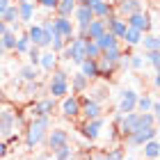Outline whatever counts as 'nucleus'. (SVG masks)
<instances>
[{
    "label": "nucleus",
    "mask_w": 160,
    "mask_h": 160,
    "mask_svg": "<svg viewBox=\"0 0 160 160\" xmlns=\"http://www.w3.org/2000/svg\"><path fill=\"white\" fill-rule=\"evenodd\" d=\"M48 130H50V117H32L25 123V130H23L25 147L34 149V147H39V144H43Z\"/></svg>",
    "instance_id": "f257e3e1"
},
{
    "label": "nucleus",
    "mask_w": 160,
    "mask_h": 160,
    "mask_svg": "<svg viewBox=\"0 0 160 160\" xmlns=\"http://www.w3.org/2000/svg\"><path fill=\"white\" fill-rule=\"evenodd\" d=\"M158 119L153 117L151 112H130V114H123V119L119 121V135L121 140L128 135H133L135 130H142V128H149V126H156Z\"/></svg>",
    "instance_id": "f03ea898"
},
{
    "label": "nucleus",
    "mask_w": 160,
    "mask_h": 160,
    "mask_svg": "<svg viewBox=\"0 0 160 160\" xmlns=\"http://www.w3.org/2000/svg\"><path fill=\"white\" fill-rule=\"evenodd\" d=\"M46 92L50 94V98H64V96H69V73L64 69H55L53 71V76H50L48 80V87H46Z\"/></svg>",
    "instance_id": "7ed1b4c3"
},
{
    "label": "nucleus",
    "mask_w": 160,
    "mask_h": 160,
    "mask_svg": "<svg viewBox=\"0 0 160 160\" xmlns=\"http://www.w3.org/2000/svg\"><path fill=\"white\" fill-rule=\"evenodd\" d=\"M57 60H64V62H73V64H82L87 57H85V39L82 37H73L67 41V46L60 55H57Z\"/></svg>",
    "instance_id": "20e7f679"
},
{
    "label": "nucleus",
    "mask_w": 160,
    "mask_h": 160,
    "mask_svg": "<svg viewBox=\"0 0 160 160\" xmlns=\"http://www.w3.org/2000/svg\"><path fill=\"white\" fill-rule=\"evenodd\" d=\"M18 119H16V110L12 103L0 105V137H9L12 133H16Z\"/></svg>",
    "instance_id": "39448f33"
},
{
    "label": "nucleus",
    "mask_w": 160,
    "mask_h": 160,
    "mask_svg": "<svg viewBox=\"0 0 160 160\" xmlns=\"http://www.w3.org/2000/svg\"><path fill=\"white\" fill-rule=\"evenodd\" d=\"M151 140H158V126H149V128H142V130H135L133 135H128V137H123V147H130V149H135V147H144L147 142Z\"/></svg>",
    "instance_id": "423d86ee"
},
{
    "label": "nucleus",
    "mask_w": 160,
    "mask_h": 160,
    "mask_svg": "<svg viewBox=\"0 0 160 160\" xmlns=\"http://www.w3.org/2000/svg\"><path fill=\"white\" fill-rule=\"evenodd\" d=\"M123 21H126V25H128V28H133V30L142 32V34H147V32H151V30L156 28L147 9H144V12H137V14H133V16L123 18Z\"/></svg>",
    "instance_id": "0eeeda50"
},
{
    "label": "nucleus",
    "mask_w": 160,
    "mask_h": 160,
    "mask_svg": "<svg viewBox=\"0 0 160 160\" xmlns=\"http://www.w3.org/2000/svg\"><path fill=\"white\" fill-rule=\"evenodd\" d=\"M53 37H62L64 41L73 39V37H76V23H73L71 18L55 16V18H53Z\"/></svg>",
    "instance_id": "6e6552de"
},
{
    "label": "nucleus",
    "mask_w": 160,
    "mask_h": 160,
    "mask_svg": "<svg viewBox=\"0 0 160 160\" xmlns=\"http://www.w3.org/2000/svg\"><path fill=\"white\" fill-rule=\"evenodd\" d=\"M64 144H69V130H64V128H53V130H48V135H46L48 153H55V151L62 149Z\"/></svg>",
    "instance_id": "1a4fd4ad"
},
{
    "label": "nucleus",
    "mask_w": 160,
    "mask_h": 160,
    "mask_svg": "<svg viewBox=\"0 0 160 160\" xmlns=\"http://www.w3.org/2000/svg\"><path fill=\"white\" fill-rule=\"evenodd\" d=\"M80 98V114H82V121H92V119H98L103 117V105L101 103H94L87 96H78Z\"/></svg>",
    "instance_id": "9d476101"
},
{
    "label": "nucleus",
    "mask_w": 160,
    "mask_h": 160,
    "mask_svg": "<svg viewBox=\"0 0 160 160\" xmlns=\"http://www.w3.org/2000/svg\"><path fill=\"white\" fill-rule=\"evenodd\" d=\"M137 94L135 89H121V94H119V105H117V112H121V114H130V112H135V105H137Z\"/></svg>",
    "instance_id": "9b49d317"
},
{
    "label": "nucleus",
    "mask_w": 160,
    "mask_h": 160,
    "mask_svg": "<svg viewBox=\"0 0 160 160\" xmlns=\"http://www.w3.org/2000/svg\"><path fill=\"white\" fill-rule=\"evenodd\" d=\"M137 12H144V0H119L114 7V14L119 18H128Z\"/></svg>",
    "instance_id": "f8f14e48"
},
{
    "label": "nucleus",
    "mask_w": 160,
    "mask_h": 160,
    "mask_svg": "<svg viewBox=\"0 0 160 160\" xmlns=\"http://www.w3.org/2000/svg\"><path fill=\"white\" fill-rule=\"evenodd\" d=\"M103 126H105V117H98V119H92V121H82V123H80V133H82L85 140L96 142Z\"/></svg>",
    "instance_id": "ddd939ff"
},
{
    "label": "nucleus",
    "mask_w": 160,
    "mask_h": 160,
    "mask_svg": "<svg viewBox=\"0 0 160 160\" xmlns=\"http://www.w3.org/2000/svg\"><path fill=\"white\" fill-rule=\"evenodd\" d=\"M60 112L64 119H76L80 117V98L76 94H71V96H64L62 103H60Z\"/></svg>",
    "instance_id": "4468645a"
},
{
    "label": "nucleus",
    "mask_w": 160,
    "mask_h": 160,
    "mask_svg": "<svg viewBox=\"0 0 160 160\" xmlns=\"http://www.w3.org/2000/svg\"><path fill=\"white\" fill-rule=\"evenodd\" d=\"M55 98H50V96H41L34 101V105H32V117H53V112H55Z\"/></svg>",
    "instance_id": "2eb2a0df"
},
{
    "label": "nucleus",
    "mask_w": 160,
    "mask_h": 160,
    "mask_svg": "<svg viewBox=\"0 0 160 160\" xmlns=\"http://www.w3.org/2000/svg\"><path fill=\"white\" fill-rule=\"evenodd\" d=\"M16 9H18V23H23V25H30L32 21H34V14H37V5L32 2H21L16 5Z\"/></svg>",
    "instance_id": "dca6fc26"
},
{
    "label": "nucleus",
    "mask_w": 160,
    "mask_h": 160,
    "mask_svg": "<svg viewBox=\"0 0 160 160\" xmlns=\"http://www.w3.org/2000/svg\"><path fill=\"white\" fill-rule=\"evenodd\" d=\"M108 30H105V21L103 18H94L87 23V34H85V39L87 41H96L98 37H103Z\"/></svg>",
    "instance_id": "f3484780"
},
{
    "label": "nucleus",
    "mask_w": 160,
    "mask_h": 160,
    "mask_svg": "<svg viewBox=\"0 0 160 160\" xmlns=\"http://www.w3.org/2000/svg\"><path fill=\"white\" fill-rule=\"evenodd\" d=\"M89 101H94V103H101L103 105L108 98H110V89H108V85H89Z\"/></svg>",
    "instance_id": "a211bd4d"
},
{
    "label": "nucleus",
    "mask_w": 160,
    "mask_h": 160,
    "mask_svg": "<svg viewBox=\"0 0 160 160\" xmlns=\"http://www.w3.org/2000/svg\"><path fill=\"white\" fill-rule=\"evenodd\" d=\"M89 80H87L82 73H80V71H78V73H73V76H71V82H69V89L71 92H73L76 94V96H78V94H85L87 89H89Z\"/></svg>",
    "instance_id": "6ab92c4d"
},
{
    "label": "nucleus",
    "mask_w": 160,
    "mask_h": 160,
    "mask_svg": "<svg viewBox=\"0 0 160 160\" xmlns=\"http://www.w3.org/2000/svg\"><path fill=\"white\" fill-rule=\"evenodd\" d=\"M89 7H92L94 18H108L110 14H114V5L105 2V0H98V2H94V5H89Z\"/></svg>",
    "instance_id": "aec40b11"
},
{
    "label": "nucleus",
    "mask_w": 160,
    "mask_h": 160,
    "mask_svg": "<svg viewBox=\"0 0 160 160\" xmlns=\"http://www.w3.org/2000/svg\"><path fill=\"white\" fill-rule=\"evenodd\" d=\"M73 18H76V25H87L89 21H94L92 7L89 5H78L76 12H73Z\"/></svg>",
    "instance_id": "412c9836"
},
{
    "label": "nucleus",
    "mask_w": 160,
    "mask_h": 160,
    "mask_svg": "<svg viewBox=\"0 0 160 160\" xmlns=\"http://www.w3.org/2000/svg\"><path fill=\"white\" fill-rule=\"evenodd\" d=\"M80 73L89 80V82L98 80V64H96V60H85L82 64H80Z\"/></svg>",
    "instance_id": "4be33fe9"
},
{
    "label": "nucleus",
    "mask_w": 160,
    "mask_h": 160,
    "mask_svg": "<svg viewBox=\"0 0 160 160\" xmlns=\"http://www.w3.org/2000/svg\"><path fill=\"white\" fill-rule=\"evenodd\" d=\"M57 55L55 53H50V50H46V53H41V57H39V67L46 71V73H53V71L57 69Z\"/></svg>",
    "instance_id": "5701e85b"
},
{
    "label": "nucleus",
    "mask_w": 160,
    "mask_h": 160,
    "mask_svg": "<svg viewBox=\"0 0 160 160\" xmlns=\"http://www.w3.org/2000/svg\"><path fill=\"white\" fill-rule=\"evenodd\" d=\"M76 0H60L55 7V14L57 16H62V18H71L73 16V12H76Z\"/></svg>",
    "instance_id": "b1692460"
},
{
    "label": "nucleus",
    "mask_w": 160,
    "mask_h": 160,
    "mask_svg": "<svg viewBox=\"0 0 160 160\" xmlns=\"http://www.w3.org/2000/svg\"><path fill=\"white\" fill-rule=\"evenodd\" d=\"M25 34H28V39H30V43L32 46H41V39H43V30H41V25L39 23H30L28 25V30H25Z\"/></svg>",
    "instance_id": "393cba45"
},
{
    "label": "nucleus",
    "mask_w": 160,
    "mask_h": 160,
    "mask_svg": "<svg viewBox=\"0 0 160 160\" xmlns=\"http://www.w3.org/2000/svg\"><path fill=\"white\" fill-rule=\"evenodd\" d=\"M142 156H144V160H158L160 158V144H158V140H151V142H147L142 147Z\"/></svg>",
    "instance_id": "a878e982"
},
{
    "label": "nucleus",
    "mask_w": 160,
    "mask_h": 160,
    "mask_svg": "<svg viewBox=\"0 0 160 160\" xmlns=\"http://www.w3.org/2000/svg\"><path fill=\"white\" fill-rule=\"evenodd\" d=\"M94 43H96V46H98V50H101V53H103V50H110V48H114V46H119V39H114V34H110V32H105L103 34V37H98L96 41H94Z\"/></svg>",
    "instance_id": "bb28decb"
},
{
    "label": "nucleus",
    "mask_w": 160,
    "mask_h": 160,
    "mask_svg": "<svg viewBox=\"0 0 160 160\" xmlns=\"http://www.w3.org/2000/svg\"><path fill=\"white\" fill-rule=\"evenodd\" d=\"M16 37L18 34L16 32H12L9 28L2 32V37H0V43H2V48L7 50V53H14V46H16Z\"/></svg>",
    "instance_id": "cd10ccee"
},
{
    "label": "nucleus",
    "mask_w": 160,
    "mask_h": 160,
    "mask_svg": "<svg viewBox=\"0 0 160 160\" xmlns=\"http://www.w3.org/2000/svg\"><path fill=\"white\" fill-rule=\"evenodd\" d=\"M18 76H21L23 82H37V80H39V71L34 67H30V64H25V67H21Z\"/></svg>",
    "instance_id": "c85d7f7f"
},
{
    "label": "nucleus",
    "mask_w": 160,
    "mask_h": 160,
    "mask_svg": "<svg viewBox=\"0 0 160 160\" xmlns=\"http://www.w3.org/2000/svg\"><path fill=\"white\" fill-rule=\"evenodd\" d=\"M123 158H126V147L123 144H114L110 149L105 147V160H123Z\"/></svg>",
    "instance_id": "c756f323"
},
{
    "label": "nucleus",
    "mask_w": 160,
    "mask_h": 160,
    "mask_svg": "<svg viewBox=\"0 0 160 160\" xmlns=\"http://www.w3.org/2000/svg\"><path fill=\"white\" fill-rule=\"evenodd\" d=\"M142 37H144L142 32H137V30H133V28H128L126 34H123V39H121V43H126L128 48H130V46H140Z\"/></svg>",
    "instance_id": "7c9ffc66"
},
{
    "label": "nucleus",
    "mask_w": 160,
    "mask_h": 160,
    "mask_svg": "<svg viewBox=\"0 0 160 160\" xmlns=\"http://www.w3.org/2000/svg\"><path fill=\"white\" fill-rule=\"evenodd\" d=\"M101 57H103V60H108V62H112V64H119V60L123 57L121 43H119V46H114V48H110V50H103V53H101Z\"/></svg>",
    "instance_id": "2f4dec72"
},
{
    "label": "nucleus",
    "mask_w": 160,
    "mask_h": 160,
    "mask_svg": "<svg viewBox=\"0 0 160 160\" xmlns=\"http://www.w3.org/2000/svg\"><path fill=\"white\" fill-rule=\"evenodd\" d=\"M151 105H153V96H151V94H140V96H137L135 112H149Z\"/></svg>",
    "instance_id": "473e14b6"
},
{
    "label": "nucleus",
    "mask_w": 160,
    "mask_h": 160,
    "mask_svg": "<svg viewBox=\"0 0 160 160\" xmlns=\"http://www.w3.org/2000/svg\"><path fill=\"white\" fill-rule=\"evenodd\" d=\"M2 23H5L7 28L14 25V23H18V9H16V5H14V2L5 9V14H2Z\"/></svg>",
    "instance_id": "72a5a7b5"
},
{
    "label": "nucleus",
    "mask_w": 160,
    "mask_h": 160,
    "mask_svg": "<svg viewBox=\"0 0 160 160\" xmlns=\"http://www.w3.org/2000/svg\"><path fill=\"white\" fill-rule=\"evenodd\" d=\"M30 46H32V43H30V39H28V34L23 32V34H18V37H16V46H14V53H16V55H25L28 50H30Z\"/></svg>",
    "instance_id": "f704fd0d"
},
{
    "label": "nucleus",
    "mask_w": 160,
    "mask_h": 160,
    "mask_svg": "<svg viewBox=\"0 0 160 160\" xmlns=\"http://www.w3.org/2000/svg\"><path fill=\"white\" fill-rule=\"evenodd\" d=\"M142 46H144V53H149V50H158V34H153V32H147L142 37Z\"/></svg>",
    "instance_id": "c9c22d12"
},
{
    "label": "nucleus",
    "mask_w": 160,
    "mask_h": 160,
    "mask_svg": "<svg viewBox=\"0 0 160 160\" xmlns=\"http://www.w3.org/2000/svg\"><path fill=\"white\" fill-rule=\"evenodd\" d=\"M85 57H87V60H98V57H101V50H98V46L94 41L85 39Z\"/></svg>",
    "instance_id": "e433bc0d"
},
{
    "label": "nucleus",
    "mask_w": 160,
    "mask_h": 160,
    "mask_svg": "<svg viewBox=\"0 0 160 160\" xmlns=\"http://www.w3.org/2000/svg\"><path fill=\"white\" fill-rule=\"evenodd\" d=\"M50 156H53V160H69L73 156V149H71V144H64L62 149H57L55 153H50Z\"/></svg>",
    "instance_id": "4c0bfd02"
},
{
    "label": "nucleus",
    "mask_w": 160,
    "mask_h": 160,
    "mask_svg": "<svg viewBox=\"0 0 160 160\" xmlns=\"http://www.w3.org/2000/svg\"><path fill=\"white\" fill-rule=\"evenodd\" d=\"M28 62H30V67H34L37 69L39 67V57H41V50L37 48V46H30V50H28Z\"/></svg>",
    "instance_id": "58836bf2"
},
{
    "label": "nucleus",
    "mask_w": 160,
    "mask_h": 160,
    "mask_svg": "<svg viewBox=\"0 0 160 160\" xmlns=\"http://www.w3.org/2000/svg\"><path fill=\"white\" fill-rule=\"evenodd\" d=\"M64 46H67V41H64L62 37H53V41H50V53H55V55H60L62 50H64Z\"/></svg>",
    "instance_id": "ea45409f"
},
{
    "label": "nucleus",
    "mask_w": 160,
    "mask_h": 160,
    "mask_svg": "<svg viewBox=\"0 0 160 160\" xmlns=\"http://www.w3.org/2000/svg\"><path fill=\"white\" fill-rule=\"evenodd\" d=\"M142 67H144V57L142 55H128V69L140 71Z\"/></svg>",
    "instance_id": "a19ab883"
},
{
    "label": "nucleus",
    "mask_w": 160,
    "mask_h": 160,
    "mask_svg": "<svg viewBox=\"0 0 160 160\" xmlns=\"http://www.w3.org/2000/svg\"><path fill=\"white\" fill-rule=\"evenodd\" d=\"M142 57H144V60H147L151 67L158 71V64H160V53H158V50H149V53H144Z\"/></svg>",
    "instance_id": "79ce46f5"
},
{
    "label": "nucleus",
    "mask_w": 160,
    "mask_h": 160,
    "mask_svg": "<svg viewBox=\"0 0 160 160\" xmlns=\"http://www.w3.org/2000/svg\"><path fill=\"white\" fill-rule=\"evenodd\" d=\"M57 2H60V0H37L34 5H39V7H43V9H48V12H55Z\"/></svg>",
    "instance_id": "37998d69"
},
{
    "label": "nucleus",
    "mask_w": 160,
    "mask_h": 160,
    "mask_svg": "<svg viewBox=\"0 0 160 160\" xmlns=\"http://www.w3.org/2000/svg\"><path fill=\"white\" fill-rule=\"evenodd\" d=\"M89 160H105V149H94L89 153Z\"/></svg>",
    "instance_id": "c03bdc74"
},
{
    "label": "nucleus",
    "mask_w": 160,
    "mask_h": 160,
    "mask_svg": "<svg viewBox=\"0 0 160 160\" xmlns=\"http://www.w3.org/2000/svg\"><path fill=\"white\" fill-rule=\"evenodd\" d=\"M5 142H7V147H14V144L21 142V135H18V133H12L9 137H5Z\"/></svg>",
    "instance_id": "a18cd8bd"
},
{
    "label": "nucleus",
    "mask_w": 160,
    "mask_h": 160,
    "mask_svg": "<svg viewBox=\"0 0 160 160\" xmlns=\"http://www.w3.org/2000/svg\"><path fill=\"white\" fill-rule=\"evenodd\" d=\"M7 153H9V147H7V142H5V140H0V160H2Z\"/></svg>",
    "instance_id": "49530a36"
},
{
    "label": "nucleus",
    "mask_w": 160,
    "mask_h": 160,
    "mask_svg": "<svg viewBox=\"0 0 160 160\" xmlns=\"http://www.w3.org/2000/svg\"><path fill=\"white\" fill-rule=\"evenodd\" d=\"M9 5H12L9 0H0V21H2V14H5V9H7Z\"/></svg>",
    "instance_id": "de8ad7c7"
},
{
    "label": "nucleus",
    "mask_w": 160,
    "mask_h": 160,
    "mask_svg": "<svg viewBox=\"0 0 160 160\" xmlns=\"http://www.w3.org/2000/svg\"><path fill=\"white\" fill-rule=\"evenodd\" d=\"M5 103H9V101H7V96H5V89L0 87V105H5Z\"/></svg>",
    "instance_id": "09e8293b"
},
{
    "label": "nucleus",
    "mask_w": 160,
    "mask_h": 160,
    "mask_svg": "<svg viewBox=\"0 0 160 160\" xmlns=\"http://www.w3.org/2000/svg\"><path fill=\"white\" fill-rule=\"evenodd\" d=\"M151 82H153V87H156V89H158V87H160V78H158V71H156V73H153V78H151Z\"/></svg>",
    "instance_id": "8fccbe9b"
},
{
    "label": "nucleus",
    "mask_w": 160,
    "mask_h": 160,
    "mask_svg": "<svg viewBox=\"0 0 160 160\" xmlns=\"http://www.w3.org/2000/svg\"><path fill=\"white\" fill-rule=\"evenodd\" d=\"M5 30H7V25L2 23V21H0V37H2V32H5Z\"/></svg>",
    "instance_id": "3c124183"
},
{
    "label": "nucleus",
    "mask_w": 160,
    "mask_h": 160,
    "mask_svg": "<svg viewBox=\"0 0 160 160\" xmlns=\"http://www.w3.org/2000/svg\"><path fill=\"white\" fill-rule=\"evenodd\" d=\"M76 5H89V0H76Z\"/></svg>",
    "instance_id": "603ef678"
},
{
    "label": "nucleus",
    "mask_w": 160,
    "mask_h": 160,
    "mask_svg": "<svg viewBox=\"0 0 160 160\" xmlns=\"http://www.w3.org/2000/svg\"><path fill=\"white\" fill-rule=\"evenodd\" d=\"M14 5H21V2H30V0H12Z\"/></svg>",
    "instance_id": "864d4df0"
},
{
    "label": "nucleus",
    "mask_w": 160,
    "mask_h": 160,
    "mask_svg": "<svg viewBox=\"0 0 160 160\" xmlns=\"http://www.w3.org/2000/svg\"><path fill=\"white\" fill-rule=\"evenodd\" d=\"M94 2H98V0H89V5H94Z\"/></svg>",
    "instance_id": "5fc2aeb1"
},
{
    "label": "nucleus",
    "mask_w": 160,
    "mask_h": 160,
    "mask_svg": "<svg viewBox=\"0 0 160 160\" xmlns=\"http://www.w3.org/2000/svg\"><path fill=\"white\" fill-rule=\"evenodd\" d=\"M69 160H78V158H76V156H71V158H69Z\"/></svg>",
    "instance_id": "6e6d98bb"
},
{
    "label": "nucleus",
    "mask_w": 160,
    "mask_h": 160,
    "mask_svg": "<svg viewBox=\"0 0 160 160\" xmlns=\"http://www.w3.org/2000/svg\"><path fill=\"white\" fill-rule=\"evenodd\" d=\"M123 160H137V158H123Z\"/></svg>",
    "instance_id": "4d7b16f0"
},
{
    "label": "nucleus",
    "mask_w": 160,
    "mask_h": 160,
    "mask_svg": "<svg viewBox=\"0 0 160 160\" xmlns=\"http://www.w3.org/2000/svg\"><path fill=\"white\" fill-rule=\"evenodd\" d=\"M25 160H34V158H25Z\"/></svg>",
    "instance_id": "13d9d810"
}]
</instances>
